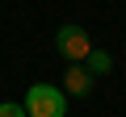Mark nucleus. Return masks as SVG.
Wrapping results in <instances>:
<instances>
[{
  "instance_id": "f257e3e1",
  "label": "nucleus",
  "mask_w": 126,
  "mask_h": 117,
  "mask_svg": "<svg viewBox=\"0 0 126 117\" xmlns=\"http://www.w3.org/2000/svg\"><path fill=\"white\" fill-rule=\"evenodd\" d=\"M25 117H67V92L55 84H34L25 92Z\"/></svg>"
},
{
  "instance_id": "f03ea898",
  "label": "nucleus",
  "mask_w": 126,
  "mask_h": 117,
  "mask_svg": "<svg viewBox=\"0 0 126 117\" xmlns=\"http://www.w3.org/2000/svg\"><path fill=\"white\" fill-rule=\"evenodd\" d=\"M55 46H59V54L67 58V63H88V54H93V42H88V34L80 29V25H63L59 29V38H55Z\"/></svg>"
},
{
  "instance_id": "20e7f679",
  "label": "nucleus",
  "mask_w": 126,
  "mask_h": 117,
  "mask_svg": "<svg viewBox=\"0 0 126 117\" xmlns=\"http://www.w3.org/2000/svg\"><path fill=\"white\" fill-rule=\"evenodd\" d=\"M84 71H93V75H105V71H109V54H105V50H93Z\"/></svg>"
},
{
  "instance_id": "7ed1b4c3",
  "label": "nucleus",
  "mask_w": 126,
  "mask_h": 117,
  "mask_svg": "<svg viewBox=\"0 0 126 117\" xmlns=\"http://www.w3.org/2000/svg\"><path fill=\"white\" fill-rule=\"evenodd\" d=\"M67 92H88V71L84 67H67Z\"/></svg>"
},
{
  "instance_id": "39448f33",
  "label": "nucleus",
  "mask_w": 126,
  "mask_h": 117,
  "mask_svg": "<svg viewBox=\"0 0 126 117\" xmlns=\"http://www.w3.org/2000/svg\"><path fill=\"white\" fill-rule=\"evenodd\" d=\"M0 117H25V105H13V100H4V105H0Z\"/></svg>"
}]
</instances>
